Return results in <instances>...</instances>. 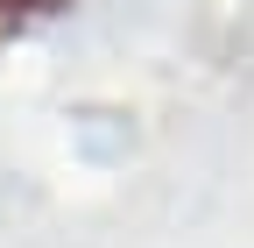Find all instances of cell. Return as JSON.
I'll return each instance as SVG.
<instances>
[{"mask_svg":"<svg viewBox=\"0 0 254 248\" xmlns=\"http://www.w3.org/2000/svg\"><path fill=\"white\" fill-rule=\"evenodd\" d=\"M57 7H71V0H0V43L14 36V28H28V21L57 14Z\"/></svg>","mask_w":254,"mask_h":248,"instance_id":"cell-1","label":"cell"}]
</instances>
